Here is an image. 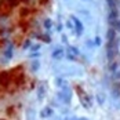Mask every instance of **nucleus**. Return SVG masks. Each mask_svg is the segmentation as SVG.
<instances>
[{"mask_svg":"<svg viewBox=\"0 0 120 120\" xmlns=\"http://www.w3.org/2000/svg\"><path fill=\"white\" fill-rule=\"evenodd\" d=\"M10 8H11V6H10L7 1H3V3L0 4V10H1V12H3V14H7Z\"/></svg>","mask_w":120,"mask_h":120,"instance_id":"nucleus-1","label":"nucleus"}]
</instances>
